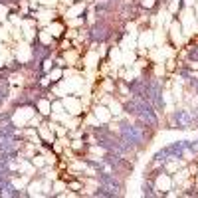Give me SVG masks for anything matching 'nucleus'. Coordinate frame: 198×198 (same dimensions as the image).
<instances>
[{
  "label": "nucleus",
  "instance_id": "1",
  "mask_svg": "<svg viewBox=\"0 0 198 198\" xmlns=\"http://www.w3.org/2000/svg\"><path fill=\"white\" fill-rule=\"evenodd\" d=\"M157 186L160 188V190H168V188H171V178H168V176H165V174H163V176H158Z\"/></svg>",
  "mask_w": 198,
  "mask_h": 198
},
{
  "label": "nucleus",
  "instance_id": "2",
  "mask_svg": "<svg viewBox=\"0 0 198 198\" xmlns=\"http://www.w3.org/2000/svg\"><path fill=\"white\" fill-rule=\"evenodd\" d=\"M64 103H66V107H72V109H73L72 113H79V103L75 101V99H69V97H67Z\"/></svg>",
  "mask_w": 198,
  "mask_h": 198
},
{
  "label": "nucleus",
  "instance_id": "3",
  "mask_svg": "<svg viewBox=\"0 0 198 198\" xmlns=\"http://www.w3.org/2000/svg\"><path fill=\"white\" fill-rule=\"evenodd\" d=\"M97 117L101 119V121H107V119H109V113H107L105 107H97Z\"/></svg>",
  "mask_w": 198,
  "mask_h": 198
},
{
  "label": "nucleus",
  "instance_id": "4",
  "mask_svg": "<svg viewBox=\"0 0 198 198\" xmlns=\"http://www.w3.org/2000/svg\"><path fill=\"white\" fill-rule=\"evenodd\" d=\"M40 111H42V115H48L50 113V103L48 101H40Z\"/></svg>",
  "mask_w": 198,
  "mask_h": 198
},
{
  "label": "nucleus",
  "instance_id": "5",
  "mask_svg": "<svg viewBox=\"0 0 198 198\" xmlns=\"http://www.w3.org/2000/svg\"><path fill=\"white\" fill-rule=\"evenodd\" d=\"M81 10H83V4H79V6L72 8V10H69V12H67V14H69V16H75V14H77V12H81Z\"/></svg>",
  "mask_w": 198,
  "mask_h": 198
},
{
  "label": "nucleus",
  "instance_id": "6",
  "mask_svg": "<svg viewBox=\"0 0 198 198\" xmlns=\"http://www.w3.org/2000/svg\"><path fill=\"white\" fill-rule=\"evenodd\" d=\"M152 4H155V0H143V6H147V8H151Z\"/></svg>",
  "mask_w": 198,
  "mask_h": 198
},
{
  "label": "nucleus",
  "instance_id": "7",
  "mask_svg": "<svg viewBox=\"0 0 198 198\" xmlns=\"http://www.w3.org/2000/svg\"><path fill=\"white\" fill-rule=\"evenodd\" d=\"M34 165H44V160H42V157H38V158H34Z\"/></svg>",
  "mask_w": 198,
  "mask_h": 198
},
{
  "label": "nucleus",
  "instance_id": "8",
  "mask_svg": "<svg viewBox=\"0 0 198 198\" xmlns=\"http://www.w3.org/2000/svg\"><path fill=\"white\" fill-rule=\"evenodd\" d=\"M192 67H198V64H192Z\"/></svg>",
  "mask_w": 198,
  "mask_h": 198
},
{
  "label": "nucleus",
  "instance_id": "9",
  "mask_svg": "<svg viewBox=\"0 0 198 198\" xmlns=\"http://www.w3.org/2000/svg\"><path fill=\"white\" fill-rule=\"evenodd\" d=\"M64 2H67V4H69V2H72V0H64Z\"/></svg>",
  "mask_w": 198,
  "mask_h": 198
}]
</instances>
